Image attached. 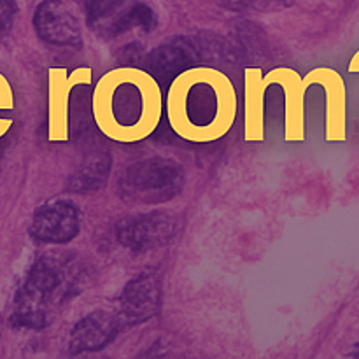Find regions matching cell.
Segmentation results:
<instances>
[{
	"label": "cell",
	"instance_id": "obj_1",
	"mask_svg": "<svg viewBox=\"0 0 359 359\" xmlns=\"http://www.w3.org/2000/svg\"><path fill=\"white\" fill-rule=\"evenodd\" d=\"M165 111L168 125L182 140L216 142L230 132L237 119V91L221 70L207 65L189 67L172 79Z\"/></svg>",
	"mask_w": 359,
	"mask_h": 359
},
{
	"label": "cell",
	"instance_id": "obj_2",
	"mask_svg": "<svg viewBox=\"0 0 359 359\" xmlns=\"http://www.w3.org/2000/svg\"><path fill=\"white\" fill-rule=\"evenodd\" d=\"M95 125L107 139L132 144L147 139L163 116L158 81L137 67H118L97 81L91 97Z\"/></svg>",
	"mask_w": 359,
	"mask_h": 359
},
{
	"label": "cell",
	"instance_id": "obj_3",
	"mask_svg": "<svg viewBox=\"0 0 359 359\" xmlns=\"http://www.w3.org/2000/svg\"><path fill=\"white\" fill-rule=\"evenodd\" d=\"M74 265L58 256H42L28 272L16 302L11 323L16 328L42 330L55 319V312L69 300L77 286Z\"/></svg>",
	"mask_w": 359,
	"mask_h": 359
},
{
	"label": "cell",
	"instance_id": "obj_4",
	"mask_svg": "<svg viewBox=\"0 0 359 359\" xmlns=\"http://www.w3.org/2000/svg\"><path fill=\"white\" fill-rule=\"evenodd\" d=\"M184 186L182 167L168 158H151L126 168L118 182V191L125 202L160 205L170 202Z\"/></svg>",
	"mask_w": 359,
	"mask_h": 359
},
{
	"label": "cell",
	"instance_id": "obj_5",
	"mask_svg": "<svg viewBox=\"0 0 359 359\" xmlns=\"http://www.w3.org/2000/svg\"><path fill=\"white\" fill-rule=\"evenodd\" d=\"M93 83L90 67L67 70L51 67L48 70V139L67 142L70 139V95L76 86Z\"/></svg>",
	"mask_w": 359,
	"mask_h": 359
},
{
	"label": "cell",
	"instance_id": "obj_6",
	"mask_svg": "<svg viewBox=\"0 0 359 359\" xmlns=\"http://www.w3.org/2000/svg\"><path fill=\"white\" fill-rule=\"evenodd\" d=\"M175 233V221L170 214L154 210L149 214L126 217L116 226L119 244L135 252L149 251L167 244Z\"/></svg>",
	"mask_w": 359,
	"mask_h": 359
},
{
	"label": "cell",
	"instance_id": "obj_7",
	"mask_svg": "<svg viewBox=\"0 0 359 359\" xmlns=\"http://www.w3.org/2000/svg\"><path fill=\"white\" fill-rule=\"evenodd\" d=\"M269 86L277 84L284 91V140L302 142L305 140V91L307 86L298 70L291 67H276L263 74Z\"/></svg>",
	"mask_w": 359,
	"mask_h": 359
},
{
	"label": "cell",
	"instance_id": "obj_8",
	"mask_svg": "<svg viewBox=\"0 0 359 359\" xmlns=\"http://www.w3.org/2000/svg\"><path fill=\"white\" fill-rule=\"evenodd\" d=\"M161 286L154 273L146 272L130 280L119 297V309L116 312L121 328L140 325L153 318L160 309Z\"/></svg>",
	"mask_w": 359,
	"mask_h": 359
},
{
	"label": "cell",
	"instance_id": "obj_9",
	"mask_svg": "<svg viewBox=\"0 0 359 359\" xmlns=\"http://www.w3.org/2000/svg\"><path fill=\"white\" fill-rule=\"evenodd\" d=\"M79 210L72 202L55 200L35 212L30 233L35 241L44 244H67L79 233Z\"/></svg>",
	"mask_w": 359,
	"mask_h": 359
},
{
	"label": "cell",
	"instance_id": "obj_10",
	"mask_svg": "<svg viewBox=\"0 0 359 359\" xmlns=\"http://www.w3.org/2000/svg\"><path fill=\"white\" fill-rule=\"evenodd\" d=\"M305 86L319 84L326 93V140H346V84L337 70L319 67L304 77Z\"/></svg>",
	"mask_w": 359,
	"mask_h": 359
},
{
	"label": "cell",
	"instance_id": "obj_11",
	"mask_svg": "<svg viewBox=\"0 0 359 359\" xmlns=\"http://www.w3.org/2000/svg\"><path fill=\"white\" fill-rule=\"evenodd\" d=\"M269 84L259 67L244 70V139L245 142H263L265 130V91Z\"/></svg>",
	"mask_w": 359,
	"mask_h": 359
},
{
	"label": "cell",
	"instance_id": "obj_12",
	"mask_svg": "<svg viewBox=\"0 0 359 359\" xmlns=\"http://www.w3.org/2000/svg\"><path fill=\"white\" fill-rule=\"evenodd\" d=\"M119 330L121 325L116 314L105 311L91 312L74 326L70 335V351L76 354L104 349L118 335Z\"/></svg>",
	"mask_w": 359,
	"mask_h": 359
},
{
	"label": "cell",
	"instance_id": "obj_13",
	"mask_svg": "<svg viewBox=\"0 0 359 359\" xmlns=\"http://www.w3.org/2000/svg\"><path fill=\"white\" fill-rule=\"evenodd\" d=\"M35 32L42 41L58 46H77L81 42V28L69 14L58 13L56 7L42 6L35 13Z\"/></svg>",
	"mask_w": 359,
	"mask_h": 359
},
{
	"label": "cell",
	"instance_id": "obj_14",
	"mask_svg": "<svg viewBox=\"0 0 359 359\" xmlns=\"http://www.w3.org/2000/svg\"><path fill=\"white\" fill-rule=\"evenodd\" d=\"M111 174V156L95 153L84 158L69 179L67 188L74 193H95L105 184Z\"/></svg>",
	"mask_w": 359,
	"mask_h": 359
},
{
	"label": "cell",
	"instance_id": "obj_15",
	"mask_svg": "<svg viewBox=\"0 0 359 359\" xmlns=\"http://www.w3.org/2000/svg\"><path fill=\"white\" fill-rule=\"evenodd\" d=\"M14 109V93L11 83L0 74V111H13Z\"/></svg>",
	"mask_w": 359,
	"mask_h": 359
},
{
	"label": "cell",
	"instance_id": "obj_16",
	"mask_svg": "<svg viewBox=\"0 0 359 359\" xmlns=\"http://www.w3.org/2000/svg\"><path fill=\"white\" fill-rule=\"evenodd\" d=\"M14 13H16V7L11 0H0V32H4V28L11 23Z\"/></svg>",
	"mask_w": 359,
	"mask_h": 359
},
{
	"label": "cell",
	"instance_id": "obj_17",
	"mask_svg": "<svg viewBox=\"0 0 359 359\" xmlns=\"http://www.w3.org/2000/svg\"><path fill=\"white\" fill-rule=\"evenodd\" d=\"M354 354H356V356H359V353H354Z\"/></svg>",
	"mask_w": 359,
	"mask_h": 359
}]
</instances>
